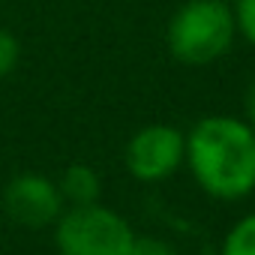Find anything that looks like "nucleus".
I'll use <instances>...</instances> for the list:
<instances>
[{
  "instance_id": "obj_7",
  "label": "nucleus",
  "mask_w": 255,
  "mask_h": 255,
  "mask_svg": "<svg viewBox=\"0 0 255 255\" xmlns=\"http://www.w3.org/2000/svg\"><path fill=\"white\" fill-rule=\"evenodd\" d=\"M219 255H255V213H246L231 225Z\"/></svg>"
},
{
  "instance_id": "obj_10",
  "label": "nucleus",
  "mask_w": 255,
  "mask_h": 255,
  "mask_svg": "<svg viewBox=\"0 0 255 255\" xmlns=\"http://www.w3.org/2000/svg\"><path fill=\"white\" fill-rule=\"evenodd\" d=\"M126 255H177V252L156 237H135L132 246L126 249Z\"/></svg>"
},
{
  "instance_id": "obj_3",
  "label": "nucleus",
  "mask_w": 255,
  "mask_h": 255,
  "mask_svg": "<svg viewBox=\"0 0 255 255\" xmlns=\"http://www.w3.org/2000/svg\"><path fill=\"white\" fill-rule=\"evenodd\" d=\"M54 225L60 255H126L135 240L132 225L99 201L72 204Z\"/></svg>"
},
{
  "instance_id": "obj_11",
  "label": "nucleus",
  "mask_w": 255,
  "mask_h": 255,
  "mask_svg": "<svg viewBox=\"0 0 255 255\" xmlns=\"http://www.w3.org/2000/svg\"><path fill=\"white\" fill-rule=\"evenodd\" d=\"M246 123H249V129L255 132V81L246 90Z\"/></svg>"
},
{
  "instance_id": "obj_8",
  "label": "nucleus",
  "mask_w": 255,
  "mask_h": 255,
  "mask_svg": "<svg viewBox=\"0 0 255 255\" xmlns=\"http://www.w3.org/2000/svg\"><path fill=\"white\" fill-rule=\"evenodd\" d=\"M234 21H237V33L255 45V0H234Z\"/></svg>"
},
{
  "instance_id": "obj_4",
  "label": "nucleus",
  "mask_w": 255,
  "mask_h": 255,
  "mask_svg": "<svg viewBox=\"0 0 255 255\" xmlns=\"http://www.w3.org/2000/svg\"><path fill=\"white\" fill-rule=\"evenodd\" d=\"M186 162V135L177 126L150 123L126 144V168L141 183H159Z\"/></svg>"
},
{
  "instance_id": "obj_6",
  "label": "nucleus",
  "mask_w": 255,
  "mask_h": 255,
  "mask_svg": "<svg viewBox=\"0 0 255 255\" xmlns=\"http://www.w3.org/2000/svg\"><path fill=\"white\" fill-rule=\"evenodd\" d=\"M57 186H60L63 201H69V204H93V201H99V192H102L99 174L84 162L69 165Z\"/></svg>"
},
{
  "instance_id": "obj_2",
  "label": "nucleus",
  "mask_w": 255,
  "mask_h": 255,
  "mask_svg": "<svg viewBox=\"0 0 255 255\" xmlns=\"http://www.w3.org/2000/svg\"><path fill=\"white\" fill-rule=\"evenodd\" d=\"M237 21L228 0H186L168 21V51L186 66H210L228 54Z\"/></svg>"
},
{
  "instance_id": "obj_5",
  "label": "nucleus",
  "mask_w": 255,
  "mask_h": 255,
  "mask_svg": "<svg viewBox=\"0 0 255 255\" xmlns=\"http://www.w3.org/2000/svg\"><path fill=\"white\" fill-rule=\"evenodd\" d=\"M63 204L60 186L42 174H18L3 189V207L9 219L27 228L54 225L63 213Z\"/></svg>"
},
{
  "instance_id": "obj_9",
  "label": "nucleus",
  "mask_w": 255,
  "mask_h": 255,
  "mask_svg": "<svg viewBox=\"0 0 255 255\" xmlns=\"http://www.w3.org/2000/svg\"><path fill=\"white\" fill-rule=\"evenodd\" d=\"M18 57H21L18 39H15L6 27H0V78L9 75V72L18 66Z\"/></svg>"
},
{
  "instance_id": "obj_1",
  "label": "nucleus",
  "mask_w": 255,
  "mask_h": 255,
  "mask_svg": "<svg viewBox=\"0 0 255 255\" xmlns=\"http://www.w3.org/2000/svg\"><path fill=\"white\" fill-rule=\"evenodd\" d=\"M186 165L210 198H246L255 189V132L228 114L201 117L186 135Z\"/></svg>"
}]
</instances>
